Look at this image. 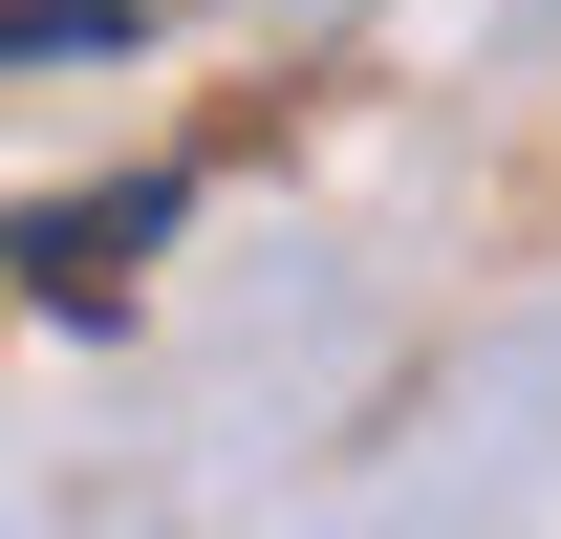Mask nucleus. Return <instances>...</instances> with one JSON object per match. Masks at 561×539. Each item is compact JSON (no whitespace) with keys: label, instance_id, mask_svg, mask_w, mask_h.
Listing matches in <instances>:
<instances>
[{"label":"nucleus","instance_id":"nucleus-1","mask_svg":"<svg viewBox=\"0 0 561 539\" xmlns=\"http://www.w3.org/2000/svg\"><path fill=\"white\" fill-rule=\"evenodd\" d=\"M195 216V173H130V195H44L22 216V280H44V324H108L130 302V260Z\"/></svg>","mask_w":561,"mask_h":539},{"label":"nucleus","instance_id":"nucleus-2","mask_svg":"<svg viewBox=\"0 0 561 539\" xmlns=\"http://www.w3.org/2000/svg\"><path fill=\"white\" fill-rule=\"evenodd\" d=\"M87 44H130V0H22V66H87Z\"/></svg>","mask_w":561,"mask_h":539}]
</instances>
